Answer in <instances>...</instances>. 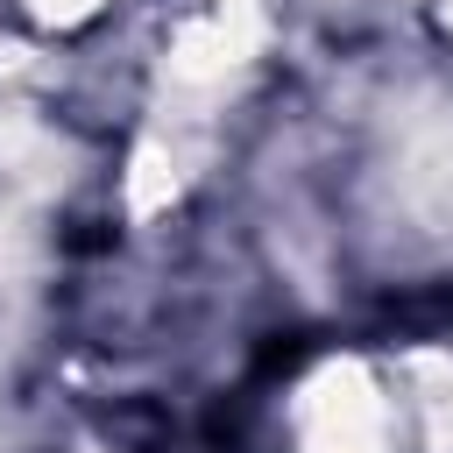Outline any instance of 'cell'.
Segmentation results:
<instances>
[{"label": "cell", "mask_w": 453, "mask_h": 453, "mask_svg": "<svg viewBox=\"0 0 453 453\" xmlns=\"http://www.w3.org/2000/svg\"><path fill=\"white\" fill-rule=\"evenodd\" d=\"M276 453H418L389 354H311L276 396Z\"/></svg>", "instance_id": "obj_1"}, {"label": "cell", "mask_w": 453, "mask_h": 453, "mask_svg": "<svg viewBox=\"0 0 453 453\" xmlns=\"http://www.w3.org/2000/svg\"><path fill=\"white\" fill-rule=\"evenodd\" d=\"M389 375L411 418V446L418 453H453V340H418V347H389Z\"/></svg>", "instance_id": "obj_2"}, {"label": "cell", "mask_w": 453, "mask_h": 453, "mask_svg": "<svg viewBox=\"0 0 453 453\" xmlns=\"http://www.w3.org/2000/svg\"><path fill=\"white\" fill-rule=\"evenodd\" d=\"M113 0H7V14L21 21V28H35V35H85L99 14H106Z\"/></svg>", "instance_id": "obj_3"}, {"label": "cell", "mask_w": 453, "mask_h": 453, "mask_svg": "<svg viewBox=\"0 0 453 453\" xmlns=\"http://www.w3.org/2000/svg\"><path fill=\"white\" fill-rule=\"evenodd\" d=\"M439 28H446V35H453V0H439Z\"/></svg>", "instance_id": "obj_4"}, {"label": "cell", "mask_w": 453, "mask_h": 453, "mask_svg": "<svg viewBox=\"0 0 453 453\" xmlns=\"http://www.w3.org/2000/svg\"><path fill=\"white\" fill-rule=\"evenodd\" d=\"M71 453H106V446H92V439H78V446H71Z\"/></svg>", "instance_id": "obj_5"}]
</instances>
